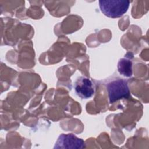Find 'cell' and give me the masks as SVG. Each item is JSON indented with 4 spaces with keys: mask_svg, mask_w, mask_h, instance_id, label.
<instances>
[{
    "mask_svg": "<svg viewBox=\"0 0 149 149\" xmlns=\"http://www.w3.org/2000/svg\"><path fill=\"white\" fill-rule=\"evenodd\" d=\"M74 90L79 97L81 98L87 99L94 95L95 87L90 79L84 76H80L74 83Z\"/></svg>",
    "mask_w": 149,
    "mask_h": 149,
    "instance_id": "cell-4",
    "label": "cell"
},
{
    "mask_svg": "<svg viewBox=\"0 0 149 149\" xmlns=\"http://www.w3.org/2000/svg\"><path fill=\"white\" fill-rule=\"evenodd\" d=\"M107 88L110 104L130 97V92L126 80L119 79L112 80L107 84Z\"/></svg>",
    "mask_w": 149,
    "mask_h": 149,
    "instance_id": "cell-2",
    "label": "cell"
},
{
    "mask_svg": "<svg viewBox=\"0 0 149 149\" xmlns=\"http://www.w3.org/2000/svg\"><path fill=\"white\" fill-rule=\"evenodd\" d=\"M130 2L126 0H101L99 6L106 16L118 18L122 16L128 10Z\"/></svg>",
    "mask_w": 149,
    "mask_h": 149,
    "instance_id": "cell-1",
    "label": "cell"
},
{
    "mask_svg": "<svg viewBox=\"0 0 149 149\" xmlns=\"http://www.w3.org/2000/svg\"><path fill=\"white\" fill-rule=\"evenodd\" d=\"M85 147V142L82 139L79 138L74 134H61L58 137L54 149L68 148V149H81Z\"/></svg>",
    "mask_w": 149,
    "mask_h": 149,
    "instance_id": "cell-3",
    "label": "cell"
},
{
    "mask_svg": "<svg viewBox=\"0 0 149 149\" xmlns=\"http://www.w3.org/2000/svg\"><path fill=\"white\" fill-rule=\"evenodd\" d=\"M133 63L132 61L128 58H124L120 59L118 63V70L119 73L127 77H131L133 74Z\"/></svg>",
    "mask_w": 149,
    "mask_h": 149,
    "instance_id": "cell-5",
    "label": "cell"
}]
</instances>
